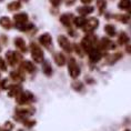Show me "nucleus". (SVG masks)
<instances>
[{
  "label": "nucleus",
  "mask_w": 131,
  "mask_h": 131,
  "mask_svg": "<svg viewBox=\"0 0 131 131\" xmlns=\"http://www.w3.org/2000/svg\"><path fill=\"white\" fill-rule=\"evenodd\" d=\"M118 19H120L121 22H124V24H127L128 20H129V17H128V16H118Z\"/></svg>",
  "instance_id": "7c9ffc66"
},
{
  "label": "nucleus",
  "mask_w": 131,
  "mask_h": 131,
  "mask_svg": "<svg viewBox=\"0 0 131 131\" xmlns=\"http://www.w3.org/2000/svg\"><path fill=\"white\" fill-rule=\"evenodd\" d=\"M20 7H21L20 2H17V1H12L11 4L8 5V9H9V10H11V11L18 10V9H20Z\"/></svg>",
  "instance_id": "a878e982"
},
{
  "label": "nucleus",
  "mask_w": 131,
  "mask_h": 131,
  "mask_svg": "<svg viewBox=\"0 0 131 131\" xmlns=\"http://www.w3.org/2000/svg\"><path fill=\"white\" fill-rule=\"evenodd\" d=\"M72 15L71 14H64L62 15L60 17V21L63 24L64 26H67V27H69V26L71 25V21H72Z\"/></svg>",
  "instance_id": "4468645a"
},
{
  "label": "nucleus",
  "mask_w": 131,
  "mask_h": 131,
  "mask_svg": "<svg viewBox=\"0 0 131 131\" xmlns=\"http://www.w3.org/2000/svg\"><path fill=\"white\" fill-rule=\"evenodd\" d=\"M20 91H21V87L20 86H14V87L10 88V90H9L8 94L10 97H16L19 92H20Z\"/></svg>",
  "instance_id": "aec40b11"
},
{
  "label": "nucleus",
  "mask_w": 131,
  "mask_h": 131,
  "mask_svg": "<svg viewBox=\"0 0 131 131\" xmlns=\"http://www.w3.org/2000/svg\"><path fill=\"white\" fill-rule=\"evenodd\" d=\"M10 76H11L12 79L16 81V82H21V81L24 80V77L21 76V73L16 72V71H12V72L10 73Z\"/></svg>",
  "instance_id": "b1692460"
},
{
  "label": "nucleus",
  "mask_w": 131,
  "mask_h": 131,
  "mask_svg": "<svg viewBox=\"0 0 131 131\" xmlns=\"http://www.w3.org/2000/svg\"><path fill=\"white\" fill-rule=\"evenodd\" d=\"M68 71H69V74L71 78L76 79V78L79 77L80 74V68L78 67L76 60L73 58H71L69 60V64H68Z\"/></svg>",
  "instance_id": "20e7f679"
},
{
  "label": "nucleus",
  "mask_w": 131,
  "mask_h": 131,
  "mask_svg": "<svg viewBox=\"0 0 131 131\" xmlns=\"http://www.w3.org/2000/svg\"><path fill=\"white\" fill-rule=\"evenodd\" d=\"M101 57L102 56H101L99 50H97V48H93L92 50L89 51V59L92 62H98L101 59Z\"/></svg>",
  "instance_id": "9b49d317"
},
{
  "label": "nucleus",
  "mask_w": 131,
  "mask_h": 131,
  "mask_svg": "<svg viewBox=\"0 0 131 131\" xmlns=\"http://www.w3.org/2000/svg\"><path fill=\"white\" fill-rule=\"evenodd\" d=\"M86 21H87V19H84L83 17H78V18H74V25L77 26V27H80V28H82L84 24H86Z\"/></svg>",
  "instance_id": "4be33fe9"
},
{
  "label": "nucleus",
  "mask_w": 131,
  "mask_h": 131,
  "mask_svg": "<svg viewBox=\"0 0 131 131\" xmlns=\"http://www.w3.org/2000/svg\"><path fill=\"white\" fill-rule=\"evenodd\" d=\"M51 1H52V4H53L54 6H58L61 2V0H51Z\"/></svg>",
  "instance_id": "f704fd0d"
},
{
  "label": "nucleus",
  "mask_w": 131,
  "mask_h": 131,
  "mask_svg": "<svg viewBox=\"0 0 131 131\" xmlns=\"http://www.w3.org/2000/svg\"><path fill=\"white\" fill-rule=\"evenodd\" d=\"M35 113V109L31 107H26V108H17L16 109V114L20 118H27L30 117Z\"/></svg>",
  "instance_id": "0eeeda50"
},
{
  "label": "nucleus",
  "mask_w": 131,
  "mask_h": 131,
  "mask_svg": "<svg viewBox=\"0 0 131 131\" xmlns=\"http://www.w3.org/2000/svg\"><path fill=\"white\" fill-rule=\"evenodd\" d=\"M120 9H130L131 8V0H121L119 4Z\"/></svg>",
  "instance_id": "393cba45"
},
{
  "label": "nucleus",
  "mask_w": 131,
  "mask_h": 131,
  "mask_svg": "<svg viewBox=\"0 0 131 131\" xmlns=\"http://www.w3.org/2000/svg\"><path fill=\"white\" fill-rule=\"evenodd\" d=\"M6 59H7V62L9 63V66L14 67V66H16L21 60V56L15 51H8L6 53Z\"/></svg>",
  "instance_id": "39448f33"
},
{
  "label": "nucleus",
  "mask_w": 131,
  "mask_h": 131,
  "mask_svg": "<svg viewBox=\"0 0 131 131\" xmlns=\"http://www.w3.org/2000/svg\"><path fill=\"white\" fill-rule=\"evenodd\" d=\"M100 47L102 49H106V50H108V49H114V48H116V45H114L112 41H110L109 39L103 38L102 40H101V42H100Z\"/></svg>",
  "instance_id": "ddd939ff"
},
{
  "label": "nucleus",
  "mask_w": 131,
  "mask_h": 131,
  "mask_svg": "<svg viewBox=\"0 0 131 131\" xmlns=\"http://www.w3.org/2000/svg\"><path fill=\"white\" fill-rule=\"evenodd\" d=\"M18 131H22V130H21V129H20V130H18Z\"/></svg>",
  "instance_id": "58836bf2"
},
{
  "label": "nucleus",
  "mask_w": 131,
  "mask_h": 131,
  "mask_svg": "<svg viewBox=\"0 0 131 131\" xmlns=\"http://www.w3.org/2000/svg\"><path fill=\"white\" fill-rule=\"evenodd\" d=\"M129 41V37H128V35L126 32H121L119 35V38H118V42H119V45H126L127 42Z\"/></svg>",
  "instance_id": "6ab92c4d"
},
{
  "label": "nucleus",
  "mask_w": 131,
  "mask_h": 131,
  "mask_svg": "<svg viewBox=\"0 0 131 131\" xmlns=\"http://www.w3.org/2000/svg\"><path fill=\"white\" fill-rule=\"evenodd\" d=\"M93 11V8L92 7H88V6H86V7H80L78 8V12L81 15H88V14H91V12Z\"/></svg>",
  "instance_id": "412c9836"
},
{
  "label": "nucleus",
  "mask_w": 131,
  "mask_h": 131,
  "mask_svg": "<svg viewBox=\"0 0 131 131\" xmlns=\"http://www.w3.org/2000/svg\"><path fill=\"white\" fill-rule=\"evenodd\" d=\"M22 122H24V124L27 128H32L36 124V121H34V120H24Z\"/></svg>",
  "instance_id": "c85d7f7f"
},
{
  "label": "nucleus",
  "mask_w": 131,
  "mask_h": 131,
  "mask_svg": "<svg viewBox=\"0 0 131 131\" xmlns=\"http://www.w3.org/2000/svg\"><path fill=\"white\" fill-rule=\"evenodd\" d=\"M121 58V54L120 53H117V54H111L109 58H108V63L109 64H112L114 63L117 60H119V59Z\"/></svg>",
  "instance_id": "bb28decb"
},
{
  "label": "nucleus",
  "mask_w": 131,
  "mask_h": 131,
  "mask_svg": "<svg viewBox=\"0 0 131 131\" xmlns=\"http://www.w3.org/2000/svg\"><path fill=\"white\" fill-rule=\"evenodd\" d=\"M98 26H99V20L96 18H90L86 21V24H84L82 28L86 32H91V31H93L94 29H97Z\"/></svg>",
  "instance_id": "423d86ee"
},
{
  "label": "nucleus",
  "mask_w": 131,
  "mask_h": 131,
  "mask_svg": "<svg viewBox=\"0 0 131 131\" xmlns=\"http://www.w3.org/2000/svg\"><path fill=\"white\" fill-rule=\"evenodd\" d=\"M21 68H22V69H24L25 71H27V72H29V73H32V72H35V71H36V67H35V64H32L30 61H25L24 63H22Z\"/></svg>",
  "instance_id": "2eb2a0df"
},
{
  "label": "nucleus",
  "mask_w": 131,
  "mask_h": 131,
  "mask_svg": "<svg viewBox=\"0 0 131 131\" xmlns=\"http://www.w3.org/2000/svg\"><path fill=\"white\" fill-rule=\"evenodd\" d=\"M0 1H4V0H0Z\"/></svg>",
  "instance_id": "ea45409f"
},
{
  "label": "nucleus",
  "mask_w": 131,
  "mask_h": 131,
  "mask_svg": "<svg viewBox=\"0 0 131 131\" xmlns=\"http://www.w3.org/2000/svg\"><path fill=\"white\" fill-rule=\"evenodd\" d=\"M96 41L97 39L94 36H86L83 39H82V42H81V46H82V48L84 49L86 51L89 52L90 50H92L94 48V46H96Z\"/></svg>",
  "instance_id": "f03ea898"
},
{
  "label": "nucleus",
  "mask_w": 131,
  "mask_h": 131,
  "mask_svg": "<svg viewBox=\"0 0 131 131\" xmlns=\"http://www.w3.org/2000/svg\"><path fill=\"white\" fill-rule=\"evenodd\" d=\"M5 126H6V129L9 130V131H10V130L12 129V123H11V122H6Z\"/></svg>",
  "instance_id": "72a5a7b5"
},
{
  "label": "nucleus",
  "mask_w": 131,
  "mask_h": 131,
  "mask_svg": "<svg viewBox=\"0 0 131 131\" xmlns=\"http://www.w3.org/2000/svg\"><path fill=\"white\" fill-rule=\"evenodd\" d=\"M0 26H1V27H4L5 29H7V30H9V29L12 27L11 20L8 17H1V18H0Z\"/></svg>",
  "instance_id": "dca6fc26"
},
{
  "label": "nucleus",
  "mask_w": 131,
  "mask_h": 131,
  "mask_svg": "<svg viewBox=\"0 0 131 131\" xmlns=\"http://www.w3.org/2000/svg\"><path fill=\"white\" fill-rule=\"evenodd\" d=\"M42 69H43V72L47 74V76H51L52 68H51V66H50V63H49L48 61H46L45 63H43V67H42Z\"/></svg>",
  "instance_id": "5701e85b"
},
{
  "label": "nucleus",
  "mask_w": 131,
  "mask_h": 131,
  "mask_svg": "<svg viewBox=\"0 0 131 131\" xmlns=\"http://www.w3.org/2000/svg\"><path fill=\"white\" fill-rule=\"evenodd\" d=\"M91 1H92V0H81V2H83V4H89V2H91Z\"/></svg>",
  "instance_id": "e433bc0d"
},
{
  "label": "nucleus",
  "mask_w": 131,
  "mask_h": 131,
  "mask_svg": "<svg viewBox=\"0 0 131 131\" xmlns=\"http://www.w3.org/2000/svg\"><path fill=\"white\" fill-rule=\"evenodd\" d=\"M30 47H31V56H32V58H34V60L36 62L43 61V52H42L41 48L38 47V46L36 43H34V42L30 45Z\"/></svg>",
  "instance_id": "7ed1b4c3"
},
{
  "label": "nucleus",
  "mask_w": 131,
  "mask_h": 131,
  "mask_svg": "<svg viewBox=\"0 0 131 131\" xmlns=\"http://www.w3.org/2000/svg\"><path fill=\"white\" fill-rule=\"evenodd\" d=\"M15 21H16V26L18 27V29H20L22 26H25L28 22V15L27 14H17L15 15Z\"/></svg>",
  "instance_id": "6e6552de"
},
{
  "label": "nucleus",
  "mask_w": 131,
  "mask_h": 131,
  "mask_svg": "<svg viewBox=\"0 0 131 131\" xmlns=\"http://www.w3.org/2000/svg\"><path fill=\"white\" fill-rule=\"evenodd\" d=\"M58 42L59 45L61 46V48L63 49L64 51L67 52H71L72 51V47H71V43L69 42L67 37H64V36H60V37L58 38Z\"/></svg>",
  "instance_id": "1a4fd4ad"
},
{
  "label": "nucleus",
  "mask_w": 131,
  "mask_h": 131,
  "mask_svg": "<svg viewBox=\"0 0 131 131\" xmlns=\"http://www.w3.org/2000/svg\"><path fill=\"white\" fill-rule=\"evenodd\" d=\"M16 99L19 104H28L29 102L35 101V97L30 91H20L16 96Z\"/></svg>",
  "instance_id": "f257e3e1"
},
{
  "label": "nucleus",
  "mask_w": 131,
  "mask_h": 131,
  "mask_svg": "<svg viewBox=\"0 0 131 131\" xmlns=\"http://www.w3.org/2000/svg\"><path fill=\"white\" fill-rule=\"evenodd\" d=\"M72 88L74 90H77V91H81L83 89V84L81 82H77V81H76V82L72 83Z\"/></svg>",
  "instance_id": "cd10ccee"
},
{
  "label": "nucleus",
  "mask_w": 131,
  "mask_h": 131,
  "mask_svg": "<svg viewBox=\"0 0 131 131\" xmlns=\"http://www.w3.org/2000/svg\"><path fill=\"white\" fill-rule=\"evenodd\" d=\"M54 61L58 66H61L62 67V66H64V63H66V58L61 52H58V53L54 54Z\"/></svg>",
  "instance_id": "f3484780"
},
{
  "label": "nucleus",
  "mask_w": 131,
  "mask_h": 131,
  "mask_svg": "<svg viewBox=\"0 0 131 131\" xmlns=\"http://www.w3.org/2000/svg\"><path fill=\"white\" fill-rule=\"evenodd\" d=\"M97 6H98V8L102 11L103 9L106 8V2H104V0H98V1H97Z\"/></svg>",
  "instance_id": "c756f323"
},
{
  "label": "nucleus",
  "mask_w": 131,
  "mask_h": 131,
  "mask_svg": "<svg viewBox=\"0 0 131 131\" xmlns=\"http://www.w3.org/2000/svg\"><path fill=\"white\" fill-rule=\"evenodd\" d=\"M126 51L128 52V53H131V45L127 46V47H126Z\"/></svg>",
  "instance_id": "c9c22d12"
},
{
  "label": "nucleus",
  "mask_w": 131,
  "mask_h": 131,
  "mask_svg": "<svg viewBox=\"0 0 131 131\" xmlns=\"http://www.w3.org/2000/svg\"><path fill=\"white\" fill-rule=\"evenodd\" d=\"M39 41H40V43L43 46L46 48H50L51 47V43H52V39H51V36L49 34H43L40 36V38H39Z\"/></svg>",
  "instance_id": "9d476101"
},
{
  "label": "nucleus",
  "mask_w": 131,
  "mask_h": 131,
  "mask_svg": "<svg viewBox=\"0 0 131 131\" xmlns=\"http://www.w3.org/2000/svg\"><path fill=\"white\" fill-rule=\"evenodd\" d=\"M0 51H1V47H0Z\"/></svg>",
  "instance_id": "4c0bfd02"
},
{
  "label": "nucleus",
  "mask_w": 131,
  "mask_h": 131,
  "mask_svg": "<svg viewBox=\"0 0 131 131\" xmlns=\"http://www.w3.org/2000/svg\"><path fill=\"white\" fill-rule=\"evenodd\" d=\"M15 45L20 51H22V52L27 51V46H26V42H25V40L22 38H20V37L16 38L15 39Z\"/></svg>",
  "instance_id": "f8f14e48"
},
{
  "label": "nucleus",
  "mask_w": 131,
  "mask_h": 131,
  "mask_svg": "<svg viewBox=\"0 0 131 131\" xmlns=\"http://www.w3.org/2000/svg\"><path fill=\"white\" fill-rule=\"evenodd\" d=\"M104 31H106V34L108 36H110V37H113V36L116 35V28H114V26H112V25H107L106 27H104Z\"/></svg>",
  "instance_id": "a211bd4d"
},
{
  "label": "nucleus",
  "mask_w": 131,
  "mask_h": 131,
  "mask_svg": "<svg viewBox=\"0 0 131 131\" xmlns=\"http://www.w3.org/2000/svg\"><path fill=\"white\" fill-rule=\"evenodd\" d=\"M0 68H1V70H6V69H7V67H6V63H5V61L2 60V59H0Z\"/></svg>",
  "instance_id": "2f4dec72"
},
{
  "label": "nucleus",
  "mask_w": 131,
  "mask_h": 131,
  "mask_svg": "<svg viewBox=\"0 0 131 131\" xmlns=\"http://www.w3.org/2000/svg\"><path fill=\"white\" fill-rule=\"evenodd\" d=\"M1 87L4 88V89H8V80H7V79H5L4 81H2Z\"/></svg>",
  "instance_id": "473e14b6"
},
{
  "label": "nucleus",
  "mask_w": 131,
  "mask_h": 131,
  "mask_svg": "<svg viewBox=\"0 0 131 131\" xmlns=\"http://www.w3.org/2000/svg\"><path fill=\"white\" fill-rule=\"evenodd\" d=\"M126 131H130V130H126Z\"/></svg>",
  "instance_id": "a19ab883"
}]
</instances>
